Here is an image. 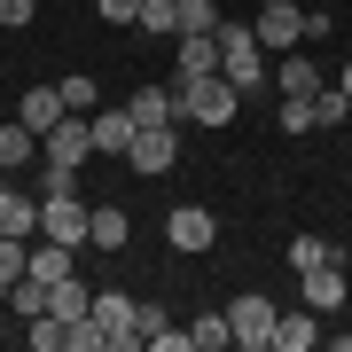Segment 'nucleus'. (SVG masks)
<instances>
[{
	"label": "nucleus",
	"mask_w": 352,
	"mask_h": 352,
	"mask_svg": "<svg viewBox=\"0 0 352 352\" xmlns=\"http://www.w3.org/2000/svg\"><path fill=\"white\" fill-rule=\"evenodd\" d=\"M243 94L227 87V71H204V78H180V118H196V126H235Z\"/></svg>",
	"instance_id": "f257e3e1"
},
{
	"label": "nucleus",
	"mask_w": 352,
	"mask_h": 352,
	"mask_svg": "<svg viewBox=\"0 0 352 352\" xmlns=\"http://www.w3.org/2000/svg\"><path fill=\"white\" fill-rule=\"evenodd\" d=\"M274 314H282L274 298H258V289H243V298L227 305V329H235V344H243V352H274Z\"/></svg>",
	"instance_id": "f03ea898"
},
{
	"label": "nucleus",
	"mask_w": 352,
	"mask_h": 352,
	"mask_svg": "<svg viewBox=\"0 0 352 352\" xmlns=\"http://www.w3.org/2000/svg\"><path fill=\"white\" fill-rule=\"evenodd\" d=\"M39 235L78 251V243L94 235V204H78V196H39Z\"/></svg>",
	"instance_id": "7ed1b4c3"
},
{
	"label": "nucleus",
	"mask_w": 352,
	"mask_h": 352,
	"mask_svg": "<svg viewBox=\"0 0 352 352\" xmlns=\"http://www.w3.org/2000/svg\"><path fill=\"white\" fill-rule=\"evenodd\" d=\"M251 32H258V47H266V55L305 47V16H298V0H266V8L251 16Z\"/></svg>",
	"instance_id": "20e7f679"
},
{
	"label": "nucleus",
	"mask_w": 352,
	"mask_h": 352,
	"mask_svg": "<svg viewBox=\"0 0 352 352\" xmlns=\"http://www.w3.org/2000/svg\"><path fill=\"white\" fill-rule=\"evenodd\" d=\"M164 243L196 258V251H212V243H219V219L204 212V204H173V212H164Z\"/></svg>",
	"instance_id": "39448f33"
},
{
	"label": "nucleus",
	"mask_w": 352,
	"mask_h": 352,
	"mask_svg": "<svg viewBox=\"0 0 352 352\" xmlns=\"http://www.w3.org/2000/svg\"><path fill=\"white\" fill-rule=\"evenodd\" d=\"M39 157H47V164H71V173H78V164L94 157V118H87V110H71L63 126L39 141Z\"/></svg>",
	"instance_id": "423d86ee"
},
{
	"label": "nucleus",
	"mask_w": 352,
	"mask_h": 352,
	"mask_svg": "<svg viewBox=\"0 0 352 352\" xmlns=\"http://www.w3.org/2000/svg\"><path fill=\"white\" fill-rule=\"evenodd\" d=\"M94 321H102V337H110V352H141V329H133V298H126V289H94Z\"/></svg>",
	"instance_id": "0eeeda50"
},
{
	"label": "nucleus",
	"mask_w": 352,
	"mask_h": 352,
	"mask_svg": "<svg viewBox=\"0 0 352 352\" xmlns=\"http://www.w3.org/2000/svg\"><path fill=\"white\" fill-rule=\"evenodd\" d=\"M173 157H180L173 126H141V133H133V149H126V164H133L141 180H164V173H173Z\"/></svg>",
	"instance_id": "6e6552de"
},
{
	"label": "nucleus",
	"mask_w": 352,
	"mask_h": 352,
	"mask_svg": "<svg viewBox=\"0 0 352 352\" xmlns=\"http://www.w3.org/2000/svg\"><path fill=\"white\" fill-rule=\"evenodd\" d=\"M16 118H24V126H32L39 141H47V133H55V126L71 118V102H63V87H32L24 102H16Z\"/></svg>",
	"instance_id": "1a4fd4ad"
},
{
	"label": "nucleus",
	"mask_w": 352,
	"mask_h": 352,
	"mask_svg": "<svg viewBox=\"0 0 352 352\" xmlns=\"http://www.w3.org/2000/svg\"><path fill=\"white\" fill-rule=\"evenodd\" d=\"M298 282H305V305H314V314H337V305H344V289H352V282H344V258H329V266H305Z\"/></svg>",
	"instance_id": "9d476101"
},
{
	"label": "nucleus",
	"mask_w": 352,
	"mask_h": 352,
	"mask_svg": "<svg viewBox=\"0 0 352 352\" xmlns=\"http://www.w3.org/2000/svg\"><path fill=\"white\" fill-rule=\"evenodd\" d=\"M329 78L314 71V55L305 47H289V55H274V94H321Z\"/></svg>",
	"instance_id": "9b49d317"
},
{
	"label": "nucleus",
	"mask_w": 352,
	"mask_h": 352,
	"mask_svg": "<svg viewBox=\"0 0 352 352\" xmlns=\"http://www.w3.org/2000/svg\"><path fill=\"white\" fill-rule=\"evenodd\" d=\"M133 133H141V118H133V110H94V157H126V149H133Z\"/></svg>",
	"instance_id": "f8f14e48"
},
{
	"label": "nucleus",
	"mask_w": 352,
	"mask_h": 352,
	"mask_svg": "<svg viewBox=\"0 0 352 352\" xmlns=\"http://www.w3.org/2000/svg\"><path fill=\"white\" fill-rule=\"evenodd\" d=\"M321 344V314L305 305V314H274V352H314Z\"/></svg>",
	"instance_id": "ddd939ff"
},
{
	"label": "nucleus",
	"mask_w": 352,
	"mask_h": 352,
	"mask_svg": "<svg viewBox=\"0 0 352 352\" xmlns=\"http://www.w3.org/2000/svg\"><path fill=\"white\" fill-rule=\"evenodd\" d=\"M0 235H39V196H24L16 180L0 188Z\"/></svg>",
	"instance_id": "4468645a"
},
{
	"label": "nucleus",
	"mask_w": 352,
	"mask_h": 352,
	"mask_svg": "<svg viewBox=\"0 0 352 352\" xmlns=\"http://www.w3.org/2000/svg\"><path fill=\"white\" fill-rule=\"evenodd\" d=\"M47 314H55V321H63V329H71V321H87V314H94V289H87V282H78V274H63V282H55V289H47Z\"/></svg>",
	"instance_id": "2eb2a0df"
},
{
	"label": "nucleus",
	"mask_w": 352,
	"mask_h": 352,
	"mask_svg": "<svg viewBox=\"0 0 352 352\" xmlns=\"http://www.w3.org/2000/svg\"><path fill=\"white\" fill-rule=\"evenodd\" d=\"M180 47V71L173 78H204V71H219V32H188V39H173Z\"/></svg>",
	"instance_id": "dca6fc26"
},
{
	"label": "nucleus",
	"mask_w": 352,
	"mask_h": 352,
	"mask_svg": "<svg viewBox=\"0 0 352 352\" xmlns=\"http://www.w3.org/2000/svg\"><path fill=\"white\" fill-rule=\"evenodd\" d=\"M126 110L141 118V126H173V118H180V87H133Z\"/></svg>",
	"instance_id": "f3484780"
},
{
	"label": "nucleus",
	"mask_w": 352,
	"mask_h": 352,
	"mask_svg": "<svg viewBox=\"0 0 352 352\" xmlns=\"http://www.w3.org/2000/svg\"><path fill=\"white\" fill-rule=\"evenodd\" d=\"M87 243H94V251H126V243H133V219L118 212L110 196H102V204H94V235H87Z\"/></svg>",
	"instance_id": "a211bd4d"
},
{
	"label": "nucleus",
	"mask_w": 352,
	"mask_h": 352,
	"mask_svg": "<svg viewBox=\"0 0 352 352\" xmlns=\"http://www.w3.org/2000/svg\"><path fill=\"white\" fill-rule=\"evenodd\" d=\"M32 157H39V133L24 126V118H8V126H0V164H8V173H24Z\"/></svg>",
	"instance_id": "6ab92c4d"
},
{
	"label": "nucleus",
	"mask_w": 352,
	"mask_h": 352,
	"mask_svg": "<svg viewBox=\"0 0 352 352\" xmlns=\"http://www.w3.org/2000/svg\"><path fill=\"white\" fill-rule=\"evenodd\" d=\"M32 274V235H0V298Z\"/></svg>",
	"instance_id": "aec40b11"
},
{
	"label": "nucleus",
	"mask_w": 352,
	"mask_h": 352,
	"mask_svg": "<svg viewBox=\"0 0 352 352\" xmlns=\"http://www.w3.org/2000/svg\"><path fill=\"white\" fill-rule=\"evenodd\" d=\"M32 274L47 282V289L63 282V274H78V258H71V243H32Z\"/></svg>",
	"instance_id": "412c9836"
},
{
	"label": "nucleus",
	"mask_w": 352,
	"mask_h": 352,
	"mask_svg": "<svg viewBox=\"0 0 352 352\" xmlns=\"http://www.w3.org/2000/svg\"><path fill=\"white\" fill-rule=\"evenodd\" d=\"M227 344H235L227 314H204V321H188V352H227Z\"/></svg>",
	"instance_id": "4be33fe9"
},
{
	"label": "nucleus",
	"mask_w": 352,
	"mask_h": 352,
	"mask_svg": "<svg viewBox=\"0 0 352 352\" xmlns=\"http://www.w3.org/2000/svg\"><path fill=\"white\" fill-rule=\"evenodd\" d=\"M141 32H157V39H180V0H141Z\"/></svg>",
	"instance_id": "5701e85b"
},
{
	"label": "nucleus",
	"mask_w": 352,
	"mask_h": 352,
	"mask_svg": "<svg viewBox=\"0 0 352 352\" xmlns=\"http://www.w3.org/2000/svg\"><path fill=\"white\" fill-rule=\"evenodd\" d=\"M227 16H219V0H180V39L188 32H219Z\"/></svg>",
	"instance_id": "b1692460"
},
{
	"label": "nucleus",
	"mask_w": 352,
	"mask_h": 352,
	"mask_svg": "<svg viewBox=\"0 0 352 352\" xmlns=\"http://www.w3.org/2000/svg\"><path fill=\"white\" fill-rule=\"evenodd\" d=\"M329 258H337V251H329L321 235H289V266H298V274H305V266H329Z\"/></svg>",
	"instance_id": "393cba45"
},
{
	"label": "nucleus",
	"mask_w": 352,
	"mask_h": 352,
	"mask_svg": "<svg viewBox=\"0 0 352 352\" xmlns=\"http://www.w3.org/2000/svg\"><path fill=\"white\" fill-rule=\"evenodd\" d=\"M344 118H352L344 87H321V94H314V126H344Z\"/></svg>",
	"instance_id": "a878e982"
},
{
	"label": "nucleus",
	"mask_w": 352,
	"mask_h": 352,
	"mask_svg": "<svg viewBox=\"0 0 352 352\" xmlns=\"http://www.w3.org/2000/svg\"><path fill=\"white\" fill-rule=\"evenodd\" d=\"M24 344H32V352H63V321H55V314H32Z\"/></svg>",
	"instance_id": "bb28decb"
},
{
	"label": "nucleus",
	"mask_w": 352,
	"mask_h": 352,
	"mask_svg": "<svg viewBox=\"0 0 352 352\" xmlns=\"http://www.w3.org/2000/svg\"><path fill=\"white\" fill-rule=\"evenodd\" d=\"M282 133H314V94H282Z\"/></svg>",
	"instance_id": "cd10ccee"
},
{
	"label": "nucleus",
	"mask_w": 352,
	"mask_h": 352,
	"mask_svg": "<svg viewBox=\"0 0 352 352\" xmlns=\"http://www.w3.org/2000/svg\"><path fill=\"white\" fill-rule=\"evenodd\" d=\"M55 87H63V102H71V110H87V118H94V102H102V87H94V78H55Z\"/></svg>",
	"instance_id": "c85d7f7f"
},
{
	"label": "nucleus",
	"mask_w": 352,
	"mask_h": 352,
	"mask_svg": "<svg viewBox=\"0 0 352 352\" xmlns=\"http://www.w3.org/2000/svg\"><path fill=\"white\" fill-rule=\"evenodd\" d=\"M102 24H141V0H102Z\"/></svg>",
	"instance_id": "c756f323"
},
{
	"label": "nucleus",
	"mask_w": 352,
	"mask_h": 352,
	"mask_svg": "<svg viewBox=\"0 0 352 352\" xmlns=\"http://www.w3.org/2000/svg\"><path fill=\"white\" fill-rule=\"evenodd\" d=\"M32 16H39V8H32V0H0V24H8V32H24V24H32Z\"/></svg>",
	"instance_id": "7c9ffc66"
},
{
	"label": "nucleus",
	"mask_w": 352,
	"mask_h": 352,
	"mask_svg": "<svg viewBox=\"0 0 352 352\" xmlns=\"http://www.w3.org/2000/svg\"><path fill=\"white\" fill-rule=\"evenodd\" d=\"M337 87H344V102H352V63H344V71H337Z\"/></svg>",
	"instance_id": "2f4dec72"
},
{
	"label": "nucleus",
	"mask_w": 352,
	"mask_h": 352,
	"mask_svg": "<svg viewBox=\"0 0 352 352\" xmlns=\"http://www.w3.org/2000/svg\"><path fill=\"white\" fill-rule=\"evenodd\" d=\"M8 180H16V173H8V164H0V188H8Z\"/></svg>",
	"instance_id": "473e14b6"
},
{
	"label": "nucleus",
	"mask_w": 352,
	"mask_h": 352,
	"mask_svg": "<svg viewBox=\"0 0 352 352\" xmlns=\"http://www.w3.org/2000/svg\"><path fill=\"white\" fill-rule=\"evenodd\" d=\"M258 8H266V0H258Z\"/></svg>",
	"instance_id": "72a5a7b5"
}]
</instances>
